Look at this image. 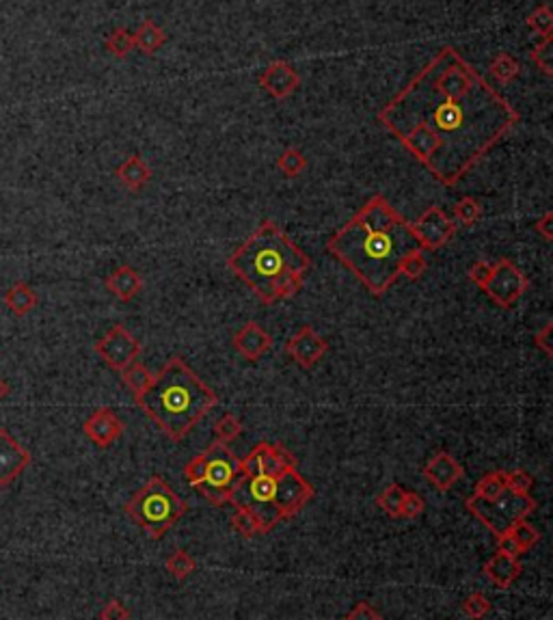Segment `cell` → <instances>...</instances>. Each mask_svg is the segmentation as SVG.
Masks as SVG:
<instances>
[{"mask_svg": "<svg viewBox=\"0 0 553 620\" xmlns=\"http://www.w3.org/2000/svg\"><path fill=\"white\" fill-rule=\"evenodd\" d=\"M483 501L484 510L480 508H471L474 512H478L483 517V521H486L491 527H493L498 534H506L510 530V525H515L516 521H521V517L525 515L527 510L532 508L530 500H525L524 495L519 493H504V495H495L493 500H480Z\"/></svg>", "mask_w": 553, "mask_h": 620, "instance_id": "8", "label": "cell"}, {"mask_svg": "<svg viewBox=\"0 0 553 620\" xmlns=\"http://www.w3.org/2000/svg\"><path fill=\"white\" fill-rule=\"evenodd\" d=\"M203 475H206V456H199V459H194L191 465L186 467V478L191 480V483H202Z\"/></svg>", "mask_w": 553, "mask_h": 620, "instance_id": "16", "label": "cell"}, {"mask_svg": "<svg viewBox=\"0 0 553 620\" xmlns=\"http://www.w3.org/2000/svg\"><path fill=\"white\" fill-rule=\"evenodd\" d=\"M238 340H243V344L238 342L240 344L238 348L243 352H247V355H258V352H264L266 346H268V337H266L260 329H255L253 333H251V335H249V331H243L238 335Z\"/></svg>", "mask_w": 553, "mask_h": 620, "instance_id": "14", "label": "cell"}, {"mask_svg": "<svg viewBox=\"0 0 553 620\" xmlns=\"http://www.w3.org/2000/svg\"><path fill=\"white\" fill-rule=\"evenodd\" d=\"M136 402L169 437L182 439L217 404V398L180 359H173L136 393Z\"/></svg>", "mask_w": 553, "mask_h": 620, "instance_id": "4", "label": "cell"}, {"mask_svg": "<svg viewBox=\"0 0 553 620\" xmlns=\"http://www.w3.org/2000/svg\"><path fill=\"white\" fill-rule=\"evenodd\" d=\"M219 434H221V439H225V442H229V439H234L235 434H238V424L234 422L232 417H225L219 422Z\"/></svg>", "mask_w": 553, "mask_h": 620, "instance_id": "17", "label": "cell"}, {"mask_svg": "<svg viewBox=\"0 0 553 620\" xmlns=\"http://www.w3.org/2000/svg\"><path fill=\"white\" fill-rule=\"evenodd\" d=\"M3 301L13 316L22 318L35 310V305H37V294H35V290L30 288L29 284L18 281V284H13L12 288L4 292Z\"/></svg>", "mask_w": 553, "mask_h": 620, "instance_id": "12", "label": "cell"}, {"mask_svg": "<svg viewBox=\"0 0 553 620\" xmlns=\"http://www.w3.org/2000/svg\"><path fill=\"white\" fill-rule=\"evenodd\" d=\"M106 285H109V290L112 292V294L120 296L121 301H128L135 296V292L138 290V285H141V281H138V277L132 273V270L121 269V270H117L115 275L109 277Z\"/></svg>", "mask_w": 553, "mask_h": 620, "instance_id": "13", "label": "cell"}, {"mask_svg": "<svg viewBox=\"0 0 553 620\" xmlns=\"http://www.w3.org/2000/svg\"><path fill=\"white\" fill-rule=\"evenodd\" d=\"M85 434L94 443L106 448V445H111L121 434V422L115 417V413L111 409H97L85 422Z\"/></svg>", "mask_w": 553, "mask_h": 620, "instance_id": "11", "label": "cell"}, {"mask_svg": "<svg viewBox=\"0 0 553 620\" xmlns=\"http://www.w3.org/2000/svg\"><path fill=\"white\" fill-rule=\"evenodd\" d=\"M402 100L417 104L396 102L415 111V135L402 141L445 184L457 182L515 120L489 87L469 80L467 87H433L422 76Z\"/></svg>", "mask_w": 553, "mask_h": 620, "instance_id": "1", "label": "cell"}, {"mask_svg": "<svg viewBox=\"0 0 553 620\" xmlns=\"http://www.w3.org/2000/svg\"><path fill=\"white\" fill-rule=\"evenodd\" d=\"M95 351L104 357V361L109 363L111 368L124 370L128 363L132 361V357L136 355L138 346L132 342V337L128 335L121 327H115V329H112L104 340L97 342Z\"/></svg>", "mask_w": 553, "mask_h": 620, "instance_id": "10", "label": "cell"}, {"mask_svg": "<svg viewBox=\"0 0 553 620\" xmlns=\"http://www.w3.org/2000/svg\"><path fill=\"white\" fill-rule=\"evenodd\" d=\"M419 236L400 221L383 199H374L359 217L329 243V249L374 294H383L400 275L404 260L419 251Z\"/></svg>", "mask_w": 553, "mask_h": 620, "instance_id": "2", "label": "cell"}, {"mask_svg": "<svg viewBox=\"0 0 553 620\" xmlns=\"http://www.w3.org/2000/svg\"><path fill=\"white\" fill-rule=\"evenodd\" d=\"M33 456L24 445L15 442L9 430L0 428V489L13 484L27 471Z\"/></svg>", "mask_w": 553, "mask_h": 620, "instance_id": "9", "label": "cell"}, {"mask_svg": "<svg viewBox=\"0 0 553 620\" xmlns=\"http://www.w3.org/2000/svg\"><path fill=\"white\" fill-rule=\"evenodd\" d=\"M310 495V486L290 467L281 474H240L227 497L238 508L255 517L260 530H268L281 517L299 510Z\"/></svg>", "mask_w": 553, "mask_h": 620, "instance_id": "5", "label": "cell"}, {"mask_svg": "<svg viewBox=\"0 0 553 620\" xmlns=\"http://www.w3.org/2000/svg\"><path fill=\"white\" fill-rule=\"evenodd\" d=\"M240 474L243 471H240L238 460L223 443H217L206 452V475L197 486L212 504H223Z\"/></svg>", "mask_w": 553, "mask_h": 620, "instance_id": "7", "label": "cell"}, {"mask_svg": "<svg viewBox=\"0 0 553 620\" xmlns=\"http://www.w3.org/2000/svg\"><path fill=\"white\" fill-rule=\"evenodd\" d=\"M7 396H9V385L3 381V378H0V402H3Z\"/></svg>", "mask_w": 553, "mask_h": 620, "instance_id": "18", "label": "cell"}, {"mask_svg": "<svg viewBox=\"0 0 553 620\" xmlns=\"http://www.w3.org/2000/svg\"><path fill=\"white\" fill-rule=\"evenodd\" d=\"M229 264L240 279L247 281L268 303L294 294L305 270L310 269L305 255H301L299 249L292 247L270 225L255 232L247 244L235 251Z\"/></svg>", "mask_w": 553, "mask_h": 620, "instance_id": "3", "label": "cell"}, {"mask_svg": "<svg viewBox=\"0 0 553 620\" xmlns=\"http://www.w3.org/2000/svg\"><path fill=\"white\" fill-rule=\"evenodd\" d=\"M124 378H126L128 387H132V389H135V393L141 392V389L145 387L147 383H150V376H147V372L143 370L141 366H132L130 370H126Z\"/></svg>", "mask_w": 553, "mask_h": 620, "instance_id": "15", "label": "cell"}, {"mask_svg": "<svg viewBox=\"0 0 553 620\" xmlns=\"http://www.w3.org/2000/svg\"><path fill=\"white\" fill-rule=\"evenodd\" d=\"M126 510L138 525L158 538L169 525L176 524L177 517L184 512V504L180 497L167 489L161 478H153L145 489L132 497Z\"/></svg>", "mask_w": 553, "mask_h": 620, "instance_id": "6", "label": "cell"}]
</instances>
